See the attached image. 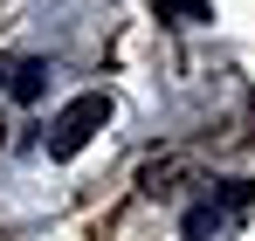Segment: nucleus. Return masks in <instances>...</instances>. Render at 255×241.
<instances>
[{
	"label": "nucleus",
	"mask_w": 255,
	"mask_h": 241,
	"mask_svg": "<svg viewBox=\"0 0 255 241\" xmlns=\"http://www.w3.org/2000/svg\"><path fill=\"white\" fill-rule=\"evenodd\" d=\"M104 124H111V97H104V90H90V97H76V104H62L55 124H48V159H76Z\"/></svg>",
	"instance_id": "f257e3e1"
},
{
	"label": "nucleus",
	"mask_w": 255,
	"mask_h": 241,
	"mask_svg": "<svg viewBox=\"0 0 255 241\" xmlns=\"http://www.w3.org/2000/svg\"><path fill=\"white\" fill-rule=\"evenodd\" d=\"M249 207V186L242 179H228V193L221 200H200L193 214H186V241H221L228 228H235V214Z\"/></svg>",
	"instance_id": "f03ea898"
},
{
	"label": "nucleus",
	"mask_w": 255,
	"mask_h": 241,
	"mask_svg": "<svg viewBox=\"0 0 255 241\" xmlns=\"http://www.w3.org/2000/svg\"><path fill=\"white\" fill-rule=\"evenodd\" d=\"M14 104H42V90H48V62H14Z\"/></svg>",
	"instance_id": "7ed1b4c3"
}]
</instances>
